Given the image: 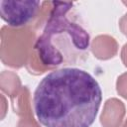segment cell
<instances>
[{"instance_id":"cell-1","label":"cell","mask_w":127,"mask_h":127,"mask_svg":"<svg viewBox=\"0 0 127 127\" xmlns=\"http://www.w3.org/2000/svg\"><path fill=\"white\" fill-rule=\"evenodd\" d=\"M101 101L102 90L97 80L76 67L48 73L33 97L35 114L45 127H90Z\"/></svg>"},{"instance_id":"cell-2","label":"cell","mask_w":127,"mask_h":127,"mask_svg":"<svg viewBox=\"0 0 127 127\" xmlns=\"http://www.w3.org/2000/svg\"><path fill=\"white\" fill-rule=\"evenodd\" d=\"M72 6L70 2H52L48 22L34 47L44 71L63 64H75L82 56H87L89 35L68 18Z\"/></svg>"},{"instance_id":"cell-3","label":"cell","mask_w":127,"mask_h":127,"mask_svg":"<svg viewBox=\"0 0 127 127\" xmlns=\"http://www.w3.org/2000/svg\"><path fill=\"white\" fill-rule=\"evenodd\" d=\"M43 3L32 0H1V18L12 28H21L38 17Z\"/></svg>"},{"instance_id":"cell-4","label":"cell","mask_w":127,"mask_h":127,"mask_svg":"<svg viewBox=\"0 0 127 127\" xmlns=\"http://www.w3.org/2000/svg\"><path fill=\"white\" fill-rule=\"evenodd\" d=\"M124 115V105L117 99H109L101 115V123L104 127H118Z\"/></svg>"},{"instance_id":"cell-5","label":"cell","mask_w":127,"mask_h":127,"mask_svg":"<svg viewBox=\"0 0 127 127\" xmlns=\"http://www.w3.org/2000/svg\"><path fill=\"white\" fill-rule=\"evenodd\" d=\"M116 42L113 38H110L108 36H99L96 39H94L92 43V52L93 54L101 60L112 58L117 51V48H106V47H112L116 46Z\"/></svg>"},{"instance_id":"cell-6","label":"cell","mask_w":127,"mask_h":127,"mask_svg":"<svg viewBox=\"0 0 127 127\" xmlns=\"http://www.w3.org/2000/svg\"><path fill=\"white\" fill-rule=\"evenodd\" d=\"M117 91L123 97L127 98V73L122 74L117 80Z\"/></svg>"},{"instance_id":"cell-7","label":"cell","mask_w":127,"mask_h":127,"mask_svg":"<svg viewBox=\"0 0 127 127\" xmlns=\"http://www.w3.org/2000/svg\"><path fill=\"white\" fill-rule=\"evenodd\" d=\"M119 26L124 35L127 36V14H125L119 21Z\"/></svg>"},{"instance_id":"cell-8","label":"cell","mask_w":127,"mask_h":127,"mask_svg":"<svg viewBox=\"0 0 127 127\" xmlns=\"http://www.w3.org/2000/svg\"><path fill=\"white\" fill-rule=\"evenodd\" d=\"M122 61L124 64L127 66V44L123 47V50H122Z\"/></svg>"},{"instance_id":"cell-9","label":"cell","mask_w":127,"mask_h":127,"mask_svg":"<svg viewBox=\"0 0 127 127\" xmlns=\"http://www.w3.org/2000/svg\"><path fill=\"white\" fill-rule=\"evenodd\" d=\"M122 3H123V4H124V5H125V6H127V1H123V2H122Z\"/></svg>"},{"instance_id":"cell-10","label":"cell","mask_w":127,"mask_h":127,"mask_svg":"<svg viewBox=\"0 0 127 127\" xmlns=\"http://www.w3.org/2000/svg\"><path fill=\"white\" fill-rule=\"evenodd\" d=\"M123 127H127V120H126V122H125V124H124V126Z\"/></svg>"}]
</instances>
